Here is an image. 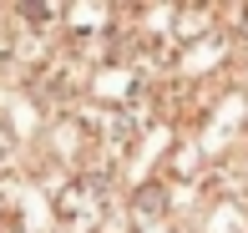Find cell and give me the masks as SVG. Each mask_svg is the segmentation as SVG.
Masks as SVG:
<instances>
[{
  "mask_svg": "<svg viewBox=\"0 0 248 233\" xmlns=\"http://www.w3.org/2000/svg\"><path fill=\"white\" fill-rule=\"evenodd\" d=\"M111 208V187L101 177H71V183L56 193V218L76 233H92Z\"/></svg>",
  "mask_w": 248,
  "mask_h": 233,
  "instance_id": "obj_1",
  "label": "cell"
},
{
  "mask_svg": "<svg viewBox=\"0 0 248 233\" xmlns=\"http://www.w3.org/2000/svg\"><path fill=\"white\" fill-rule=\"evenodd\" d=\"M162 208H167V187H162V183H147V187L137 193V213H142V218H157Z\"/></svg>",
  "mask_w": 248,
  "mask_h": 233,
  "instance_id": "obj_2",
  "label": "cell"
},
{
  "mask_svg": "<svg viewBox=\"0 0 248 233\" xmlns=\"http://www.w3.org/2000/svg\"><path fill=\"white\" fill-rule=\"evenodd\" d=\"M0 157H5V137H0Z\"/></svg>",
  "mask_w": 248,
  "mask_h": 233,
  "instance_id": "obj_3",
  "label": "cell"
}]
</instances>
